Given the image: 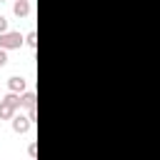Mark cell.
<instances>
[{"label": "cell", "mask_w": 160, "mask_h": 160, "mask_svg": "<svg viewBox=\"0 0 160 160\" xmlns=\"http://www.w3.org/2000/svg\"><path fill=\"white\" fill-rule=\"evenodd\" d=\"M20 110V92H8L0 100V120H12V115Z\"/></svg>", "instance_id": "obj_1"}, {"label": "cell", "mask_w": 160, "mask_h": 160, "mask_svg": "<svg viewBox=\"0 0 160 160\" xmlns=\"http://www.w3.org/2000/svg\"><path fill=\"white\" fill-rule=\"evenodd\" d=\"M22 45V35L20 32H0V48L5 50H12V48H20Z\"/></svg>", "instance_id": "obj_2"}, {"label": "cell", "mask_w": 160, "mask_h": 160, "mask_svg": "<svg viewBox=\"0 0 160 160\" xmlns=\"http://www.w3.org/2000/svg\"><path fill=\"white\" fill-rule=\"evenodd\" d=\"M30 125H32V118L30 115H12V130L18 132V135H22V132H28L30 130Z\"/></svg>", "instance_id": "obj_3"}, {"label": "cell", "mask_w": 160, "mask_h": 160, "mask_svg": "<svg viewBox=\"0 0 160 160\" xmlns=\"http://www.w3.org/2000/svg\"><path fill=\"white\" fill-rule=\"evenodd\" d=\"M8 88H10L12 92H25V88H28V80H25V78H20V75H12V78L8 80Z\"/></svg>", "instance_id": "obj_4"}, {"label": "cell", "mask_w": 160, "mask_h": 160, "mask_svg": "<svg viewBox=\"0 0 160 160\" xmlns=\"http://www.w3.org/2000/svg\"><path fill=\"white\" fill-rule=\"evenodd\" d=\"M12 12H15L18 18H25V15H30V0H15V5H12Z\"/></svg>", "instance_id": "obj_5"}, {"label": "cell", "mask_w": 160, "mask_h": 160, "mask_svg": "<svg viewBox=\"0 0 160 160\" xmlns=\"http://www.w3.org/2000/svg\"><path fill=\"white\" fill-rule=\"evenodd\" d=\"M20 108H35V92H20Z\"/></svg>", "instance_id": "obj_6"}, {"label": "cell", "mask_w": 160, "mask_h": 160, "mask_svg": "<svg viewBox=\"0 0 160 160\" xmlns=\"http://www.w3.org/2000/svg\"><path fill=\"white\" fill-rule=\"evenodd\" d=\"M25 45H28V48H35V45H38V32H35V30H30V32L25 35Z\"/></svg>", "instance_id": "obj_7"}, {"label": "cell", "mask_w": 160, "mask_h": 160, "mask_svg": "<svg viewBox=\"0 0 160 160\" xmlns=\"http://www.w3.org/2000/svg\"><path fill=\"white\" fill-rule=\"evenodd\" d=\"M0 32H8V18L0 15Z\"/></svg>", "instance_id": "obj_8"}, {"label": "cell", "mask_w": 160, "mask_h": 160, "mask_svg": "<svg viewBox=\"0 0 160 160\" xmlns=\"http://www.w3.org/2000/svg\"><path fill=\"white\" fill-rule=\"evenodd\" d=\"M5 62H8V50H5V48H0V68H2Z\"/></svg>", "instance_id": "obj_9"}, {"label": "cell", "mask_w": 160, "mask_h": 160, "mask_svg": "<svg viewBox=\"0 0 160 160\" xmlns=\"http://www.w3.org/2000/svg\"><path fill=\"white\" fill-rule=\"evenodd\" d=\"M0 2H5V0H0Z\"/></svg>", "instance_id": "obj_10"}]
</instances>
